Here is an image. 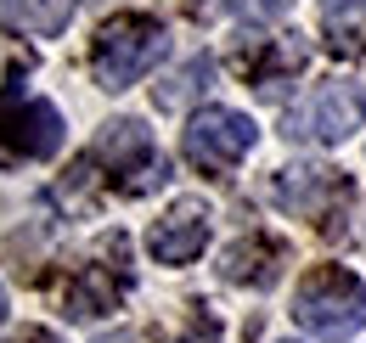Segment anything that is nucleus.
Returning a JSON list of instances; mask_svg holds the SVG:
<instances>
[{
    "mask_svg": "<svg viewBox=\"0 0 366 343\" xmlns=\"http://www.w3.org/2000/svg\"><path fill=\"white\" fill-rule=\"evenodd\" d=\"M164 51H169V29L158 17L119 11V17H107L96 29V40H91V79L119 96V90H130L136 79H147L164 62Z\"/></svg>",
    "mask_w": 366,
    "mask_h": 343,
    "instance_id": "obj_1",
    "label": "nucleus"
},
{
    "mask_svg": "<svg viewBox=\"0 0 366 343\" xmlns=\"http://www.w3.org/2000/svg\"><path fill=\"white\" fill-rule=\"evenodd\" d=\"M85 158L102 164L107 186H113L119 197H147V192H158V186L169 180V158L158 152L152 129L141 124V119H107V124L96 129Z\"/></svg>",
    "mask_w": 366,
    "mask_h": 343,
    "instance_id": "obj_2",
    "label": "nucleus"
},
{
    "mask_svg": "<svg viewBox=\"0 0 366 343\" xmlns=\"http://www.w3.org/2000/svg\"><path fill=\"white\" fill-rule=\"evenodd\" d=\"M293 321L310 338H355L366 327V282L344 264H316L293 293Z\"/></svg>",
    "mask_w": 366,
    "mask_h": 343,
    "instance_id": "obj_3",
    "label": "nucleus"
},
{
    "mask_svg": "<svg viewBox=\"0 0 366 343\" xmlns=\"http://www.w3.org/2000/svg\"><path fill=\"white\" fill-rule=\"evenodd\" d=\"M366 124V85L361 79H327L310 96H299L282 113V135L293 146H344Z\"/></svg>",
    "mask_w": 366,
    "mask_h": 343,
    "instance_id": "obj_4",
    "label": "nucleus"
},
{
    "mask_svg": "<svg viewBox=\"0 0 366 343\" xmlns=\"http://www.w3.org/2000/svg\"><path fill=\"white\" fill-rule=\"evenodd\" d=\"M254 141H259V124H254L248 113H237V107H197L192 124H186V135H181V152H186L192 169L231 174L254 152Z\"/></svg>",
    "mask_w": 366,
    "mask_h": 343,
    "instance_id": "obj_5",
    "label": "nucleus"
},
{
    "mask_svg": "<svg viewBox=\"0 0 366 343\" xmlns=\"http://www.w3.org/2000/svg\"><path fill=\"white\" fill-rule=\"evenodd\" d=\"M56 146H62V113L40 96H23L17 85L0 90V169L23 158H51Z\"/></svg>",
    "mask_w": 366,
    "mask_h": 343,
    "instance_id": "obj_6",
    "label": "nucleus"
},
{
    "mask_svg": "<svg viewBox=\"0 0 366 343\" xmlns=\"http://www.w3.org/2000/svg\"><path fill=\"white\" fill-rule=\"evenodd\" d=\"M130 259H124V237H113L91 264H79L62 287V315L68 321H96V315H113L124 293H130Z\"/></svg>",
    "mask_w": 366,
    "mask_h": 343,
    "instance_id": "obj_7",
    "label": "nucleus"
},
{
    "mask_svg": "<svg viewBox=\"0 0 366 343\" xmlns=\"http://www.w3.org/2000/svg\"><path fill=\"white\" fill-rule=\"evenodd\" d=\"M209 203L203 197H181V203H169L164 214L152 219V231H147V254L158 259V264H192V259L209 248Z\"/></svg>",
    "mask_w": 366,
    "mask_h": 343,
    "instance_id": "obj_8",
    "label": "nucleus"
},
{
    "mask_svg": "<svg viewBox=\"0 0 366 343\" xmlns=\"http://www.w3.org/2000/svg\"><path fill=\"white\" fill-rule=\"evenodd\" d=\"M276 203L299 219H321L350 203V180L344 169H321V164H293V169H276Z\"/></svg>",
    "mask_w": 366,
    "mask_h": 343,
    "instance_id": "obj_9",
    "label": "nucleus"
},
{
    "mask_svg": "<svg viewBox=\"0 0 366 343\" xmlns=\"http://www.w3.org/2000/svg\"><path fill=\"white\" fill-rule=\"evenodd\" d=\"M282 264H287V242L271 237V231H248L242 242H231L226 259H220V276L231 287H276L282 282Z\"/></svg>",
    "mask_w": 366,
    "mask_h": 343,
    "instance_id": "obj_10",
    "label": "nucleus"
},
{
    "mask_svg": "<svg viewBox=\"0 0 366 343\" xmlns=\"http://www.w3.org/2000/svg\"><path fill=\"white\" fill-rule=\"evenodd\" d=\"M305 56H310V45L299 34H276V40H259L254 51H237V74L259 90H276L305 68Z\"/></svg>",
    "mask_w": 366,
    "mask_h": 343,
    "instance_id": "obj_11",
    "label": "nucleus"
},
{
    "mask_svg": "<svg viewBox=\"0 0 366 343\" xmlns=\"http://www.w3.org/2000/svg\"><path fill=\"white\" fill-rule=\"evenodd\" d=\"M74 6L79 0H0V29L51 40V34H62L74 23Z\"/></svg>",
    "mask_w": 366,
    "mask_h": 343,
    "instance_id": "obj_12",
    "label": "nucleus"
},
{
    "mask_svg": "<svg viewBox=\"0 0 366 343\" xmlns=\"http://www.w3.org/2000/svg\"><path fill=\"white\" fill-rule=\"evenodd\" d=\"M321 34L327 51L344 62L366 56V0H321Z\"/></svg>",
    "mask_w": 366,
    "mask_h": 343,
    "instance_id": "obj_13",
    "label": "nucleus"
},
{
    "mask_svg": "<svg viewBox=\"0 0 366 343\" xmlns=\"http://www.w3.org/2000/svg\"><path fill=\"white\" fill-rule=\"evenodd\" d=\"M209 79H214V62H209V56H192L181 74H175L164 90H152V96H158V107H186V101H192L197 90L209 85Z\"/></svg>",
    "mask_w": 366,
    "mask_h": 343,
    "instance_id": "obj_14",
    "label": "nucleus"
},
{
    "mask_svg": "<svg viewBox=\"0 0 366 343\" xmlns=\"http://www.w3.org/2000/svg\"><path fill=\"white\" fill-rule=\"evenodd\" d=\"M237 17H248V23H271V17H282L293 0H226Z\"/></svg>",
    "mask_w": 366,
    "mask_h": 343,
    "instance_id": "obj_15",
    "label": "nucleus"
},
{
    "mask_svg": "<svg viewBox=\"0 0 366 343\" xmlns=\"http://www.w3.org/2000/svg\"><path fill=\"white\" fill-rule=\"evenodd\" d=\"M175 343H220V332H214V327H192V332L175 338Z\"/></svg>",
    "mask_w": 366,
    "mask_h": 343,
    "instance_id": "obj_16",
    "label": "nucleus"
},
{
    "mask_svg": "<svg viewBox=\"0 0 366 343\" xmlns=\"http://www.w3.org/2000/svg\"><path fill=\"white\" fill-rule=\"evenodd\" d=\"M11 343H56V338H51L46 327H29V332H23V338H11Z\"/></svg>",
    "mask_w": 366,
    "mask_h": 343,
    "instance_id": "obj_17",
    "label": "nucleus"
},
{
    "mask_svg": "<svg viewBox=\"0 0 366 343\" xmlns=\"http://www.w3.org/2000/svg\"><path fill=\"white\" fill-rule=\"evenodd\" d=\"M0 321H6V287H0Z\"/></svg>",
    "mask_w": 366,
    "mask_h": 343,
    "instance_id": "obj_18",
    "label": "nucleus"
},
{
    "mask_svg": "<svg viewBox=\"0 0 366 343\" xmlns=\"http://www.w3.org/2000/svg\"><path fill=\"white\" fill-rule=\"evenodd\" d=\"M282 343H293V338H282Z\"/></svg>",
    "mask_w": 366,
    "mask_h": 343,
    "instance_id": "obj_19",
    "label": "nucleus"
}]
</instances>
